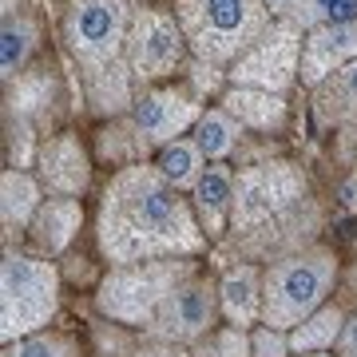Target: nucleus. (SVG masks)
<instances>
[{
    "mask_svg": "<svg viewBox=\"0 0 357 357\" xmlns=\"http://www.w3.org/2000/svg\"><path fill=\"white\" fill-rule=\"evenodd\" d=\"M230 206H234V175H230L227 167H206L199 183L191 187V211L199 218V227L206 234H218L222 222H227Z\"/></svg>",
    "mask_w": 357,
    "mask_h": 357,
    "instance_id": "nucleus-15",
    "label": "nucleus"
},
{
    "mask_svg": "<svg viewBox=\"0 0 357 357\" xmlns=\"http://www.w3.org/2000/svg\"><path fill=\"white\" fill-rule=\"evenodd\" d=\"M243 135V123L227 112V107H211V112L199 115V123H195L191 139L195 147L203 151V159H227L234 151V143Z\"/></svg>",
    "mask_w": 357,
    "mask_h": 357,
    "instance_id": "nucleus-19",
    "label": "nucleus"
},
{
    "mask_svg": "<svg viewBox=\"0 0 357 357\" xmlns=\"http://www.w3.org/2000/svg\"><path fill=\"white\" fill-rule=\"evenodd\" d=\"M206 246L191 203L155 167H123L100 203V250L115 266L191 258Z\"/></svg>",
    "mask_w": 357,
    "mask_h": 357,
    "instance_id": "nucleus-1",
    "label": "nucleus"
},
{
    "mask_svg": "<svg viewBox=\"0 0 357 357\" xmlns=\"http://www.w3.org/2000/svg\"><path fill=\"white\" fill-rule=\"evenodd\" d=\"M337 354H342V357H357V314H354V318H345L342 337H337Z\"/></svg>",
    "mask_w": 357,
    "mask_h": 357,
    "instance_id": "nucleus-27",
    "label": "nucleus"
},
{
    "mask_svg": "<svg viewBox=\"0 0 357 357\" xmlns=\"http://www.w3.org/2000/svg\"><path fill=\"white\" fill-rule=\"evenodd\" d=\"M218 306L230 326H258L262 321V278L255 266H234L218 282Z\"/></svg>",
    "mask_w": 357,
    "mask_h": 357,
    "instance_id": "nucleus-14",
    "label": "nucleus"
},
{
    "mask_svg": "<svg viewBox=\"0 0 357 357\" xmlns=\"http://www.w3.org/2000/svg\"><path fill=\"white\" fill-rule=\"evenodd\" d=\"M79 222H84V206H79V199H64V195L44 199L40 211H36V218H32V227H28L32 246H36L40 255H48V258L60 255V250L72 246Z\"/></svg>",
    "mask_w": 357,
    "mask_h": 357,
    "instance_id": "nucleus-13",
    "label": "nucleus"
},
{
    "mask_svg": "<svg viewBox=\"0 0 357 357\" xmlns=\"http://www.w3.org/2000/svg\"><path fill=\"white\" fill-rule=\"evenodd\" d=\"M40 183L24 171L8 167L0 175V215H4V227L8 230H20V227H32V218L40 211Z\"/></svg>",
    "mask_w": 357,
    "mask_h": 357,
    "instance_id": "nucleus-17",
    "label": "nucleus"
},
{
    "mask_svg": "<svg viewBox=\"0 0 357 357\" xmlns=\"http://www.w3.org/2000/svg\"><path fill=\"white\" fill-rule=\"evenodd\" d=\"M155 171L175 187V191H183V187H195L199 183V175H203V151L195 147V139H175L167 143V147H159V155H155Z\"/></svg>",
    "mask_w": 357,
    "mask_h": 357,
    "instance_id": "nucleus-21",
    "label": "nucleus"
},
{
    "mask_svg": "<svg viewBox=\"0 0 357 357\" xmlns=\"http://www.w3.org/2000/svg\"><path fill=\"white\" fill-rule=\"evenodd\" d=\"M349 195H357V175H354V178H349Z\"/></svg>",
    "mask_w": 357,
    "mask_h": 357,
    "instance_id": "nucleus-30",
    "label": "nucleus"
},
{
    "mask_svg": "<svg viewBox=\"0 0 357 357\" xmlns=\"http://www.w3.org/2000/svg\"><path fill=\"white\" fill-rule=\"evenodd\" d=\"M139 357H191V354H183V349H178V345H151V349H143Z\"/></svg>",
    "mask_w": 357,
    "mask_h": 357,
    "instance_id": "nucleus-29",
    "label": "nucleus"
},
{
    "mask_svg": "<svg viewBox=\"0 0 357 357\" xmlns=\"http://www.w3.org/2000/svg\"><path fill=\"white\" fill-rule=\"evenodd\" d=\"M60 306V278L44 258L4 250L0 262V337L4 345L32 337L52 321Z\"/></svg>",
    "mask_w": 357,
    "mask_h": 357,
    "instance_id": "nucleus-3",
    "label": "nucleus"
},
{
    "mask_svg": "<svg viewBox=\"0 0 357 357\" xmlns=\"http://www.w3.org/2000/svg\"><path fill=\"white\" fill-rule=\"evenodd\" d=\"M298 357H330V354H298Z\"/></svg>",
    "mask_w": 357,
    "mask_h": 357,
    "instance_id": "nucleus-31",
    "label": "nucleus"
},
{
    "mask_svg": "<svg viewBox=\"0 0 357 357\" xmlns=\"http://www.w3.org/2000/svg\"><path fill=\"white\" fill-rule=\"evenodd\" d=\"M36 48V24L24 20V16H8L4 28H0V68H4V76H16L24 60L32 56Z\"/></svg>",
    "mask_w": 357,
    "mask_h": 357,
    "instance_id": "nucleus-22",
    "label": "nucleus"
},
{
    "mask_svg": "<svg viewBox=\"0 0 357 357\" xmlns=\"http://www.w3.org/2000/svg\"><path fill=\"white\" fill-rule=\"evenodd\" d=\"M191 357H250V333L238 330V326L211 330L203 342H195Z\"/></svg>",
    "mask_w": 357,
    "mask_h": 357,
    "instance_id": "nucleus-25",
    "label": "nucleus"
},
{
    "mask_svg": "<svg viewBox=\"0 0 357 357\" xmlns=\"http://www.w3.org/2000/svg\"><path fill=\"white\" fill-rule=\"evenodd\" d=\"M333 278H337V258L330 250L282 258L262 282V326H274V330L302 326L314 310H321Z\"/></svg>",
    "mask_w": 357,
    "mask_h": 357,
    "instance_id": "nucleus-4",
    "label": "nucleus"
},
{
    "mask_svg": "<svg viewBox=\"0 0 357 357\" xmlns=\"http://www.w3.org/2000/svg\"><path fill=\"white\" fill-rule=\"evenodd\" d=\"M290 330H274V326H258L250 333V357H290Z\"/></svg>",
    "mask_w": 357,
    "mask_h": 357,
    "instance_id": "nucleus-26",
    "label": "nucleus"
},
{
    "mask_svg": "<svg viewBox=\"0 0 357 357\" xmlns=\"http://www.w3.org/2000/svg\"><path fill=\"white\" fill-rule=\"evenodd\" d=\"M135 16H139L135 0H72L64 20V40L76 52V60L103 72L128 52Z\"/></svg>",
    "mask_w": 357,
    "mask_h": 357,
    "instance_id": "nucleus-6",
    "label": "nucleus"
},
{
    "mask_svg": "<svg viewBox=\"0 0 357 357\" xmlns=\"http://www.w3.org/2000/svg\"><path fill=\"white\" fill-rule=\"evenodd\" d=\"M4 357H79V354L76 342L64 337V333H32V337L4 345Z\"/></svg>",
    "mask_w": 357,
    "mask_h": 357,
    "instance_id": "nucleus-24",
    "label": "nucleus"
},
{
    "mask_svg": "<svg viewBox=\"0 0 357 357\" xmlns=\"http://www.w3.org/2000/svg\"><path fill=\"white\" fill-rule=\"evenodd\" d=\"M199 115H203V107L178 91H147L135 100V128H139L143 143H155V147H167L178 135L195 131Z\"/></svg>",
    "mask_w": 357,
    "mask_h": 357,
    "instance_id": "nucleus-11",
    "label": "nucleus"
},
{
    "mask_svg": "<svg viewBox=\"0 0 357 357\" xmlns=\"http://www.w3.org/2000/svg\"><path fill=\"white\" fill-rule=\"evenodd\" d=\"M222 103L243 128H255V131L282 128V119H286V100L262 88H230Z\"/></svg>",
    "mask_w": 357,
    "mask_h": 357,
    "instance_id": "nucleus-16",
    "label": "nucleus"
},
{
    "mask_svg": "<svg viewBox=\"0 0 357 357\" xmlns=\"http://www.w3.org/2000/svg\"><path fill=\"white\" fill-rule=\"evenodd\" d=\"M354 60H357V24H318L302 36L298 79L306 88H318Z\"/></svg>",
    "mask_w": 357,
    "mask_h": 357,
    "instance_id": "nucleus-10",
    "label": "nucleus"
},
{
    "mask_svg": "<svg viewBox=\"0 0 357 357\" xmlns=\"http://www.w3.org/2000/svg\"><path fill=\"white\" fill-rule=\"evenodd\" d=\"M191 278V262L183 258H159V262H139V266H115L100 282L96 306L103 318L123 321V326H151L171 290Z\"/></svg>",
    "mask_w": 357,
    "mask_h": 357,
    "instance_id": "nucleus-5",
    "label": "nucleus"
},
{
    "mask_svg": "<svg viewBox=\"0 0 357 357\" xmlns=\"http://www.w3.org/2000/svg\"><path fill=\"white\" fill-rule=\"evenodd\" d=\"M294 24L306 32L318 24H357V0H302Z\"/></svg>",
    "mask_w": 357,
    "mask_h": 357,
    "instance_id": "nucleus-23",
    "label": "nucleus"
},
{
    "mask_svg": "<svg viewBox=\"0 0 357 357\" xmlns=\"http://www.w3.org/2000/svg\"><path fill=\"white\" fill-rule=\"evenodd\" d=\"M187 48L191 44L171 16L155 13V8H139L128 40V68L135 79H163L183 64Z\"/></svg>",
    "mask_w": 357,
    "mask_h": 357,
    "instance_id": "nucleus-9",
    "label": "nucleus"
},
{
    "mask_svg": "<svg viewBox=\"0 0 357 357\" xmlns=\"http://www.w3.org/2000/svg\"><path fill=\"white\" fill-rule=\"evenodd\" d=\"M314 107H318L321 123H342L357 115V60L333 72L326 84L314 88Z\"/></svg>",
    "mask_w": 357,
    "mask_h": 357,
    "instance_id": "nucleus-18",
    "label": "nucleus"
},
{
    "mask_svg": "<svg viewBox=\"0 0 357 357\" xmlns=\"http://www.w3.org/2000/svg\"><path fill=\"white\" fill-rule=\"evenodd\" d=\"M298 64H302V28L286 20V24L270 28L255 48L230 64V79L234 88H262L282 96L298 79Z\"/></svg>",
    "mask_w": 357,
    "mask_h": 357,
    "instance_id": "nucleus-7",
    "label": "nucleus"
},
{
    "mask_svg": "<svg viewBox=\"0 0 357 357\" xmlns=\"http://www.w3.org/2000/svg\"><path fill=\"white\" fill-rule=\"evenodd\" d=\"M40 183L48 187L52 195H64V199H76L91 178V163L88 151L76 135H52L44 147H40Z\"/></svg>",
    "mask_w": 357,
    "mask_h": 357,
    "instance_id": "nucleus-12",
    "label": "nucleus"
},
{
    "mask_svg": "<svg viewBox=\"0 0 357 357\" xmlns=\"http://www.w3.org/2000/svg\"><path fill=\"white\" fill-rule=\"evenodd\" d=\"M262 4H266V13H270V16L294 20V13H298V4H302V0H262Z\"/></svg>",
    "mask_w": 357,
    "mask_h": 357,
    "instance_id": "nucleus-28",
    "label": "nucleus"
},
{
    "mask_svg": "<svg viewBox=\"0 0 357 357\" xmlns=\"http://www.w3.org/2000/svg\"><path fill=\"white\" fill-rule=\"evenodd\" d=\"M178 28L206 64H234L270 32L262 0H178Z\"/></svg>",
    "mask_w": 357,
    "mask_h": 357,
    "instance_id": "nucleus-2",
    "label": "nucleus"
},
{
    "mask_svg": "<svg viewBox=\"0 0 357 357\" xmlns=\"http://www.w3.org/2000/svg\"><path fill=\"white\" fill-rule=\"evenodd\" d=\"M218 314H222V306H218L215 286L187 278L183 286L171 290V298L159 306V314L151 318L147 330H151V337H159L167 345H195L211 333Z\"/></svg>",
    "mask_w": 357,
    "mask_h": 357,
    "instance_id": "nucleus-8",
    "label": "nucleus"
},
{
    "mask_svg": "<svg viewBox=\"0 0 357 357\" xmlns=\"http://www.w3.org/2000/svg\"><path fill=\"white\" fill-rule=\"evenodd\" d=\"M342 326H345L342 310H333V306L314 310L302 326H294V330H290V349H294V354H326V349L337 345Z\"/></svg>",
    "mask_w": 357,
    "mask_h": 357,
    "instance_id": "nucleus-20",
    "label": "nucleus"
}]
</instances>
